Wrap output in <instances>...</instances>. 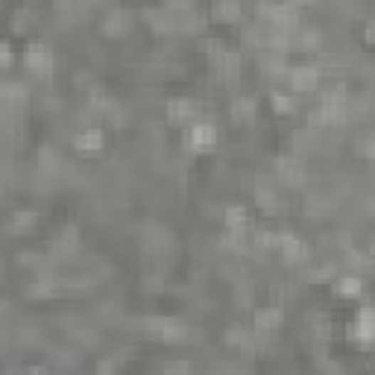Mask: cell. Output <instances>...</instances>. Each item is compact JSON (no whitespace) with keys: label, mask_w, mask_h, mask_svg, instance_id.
Masks as SVG:
<instances>
[{"label":"cell","mask_w":375,"mask_h":375,"mask_svg":"<svg viewBox=\"0 0 375 375\" xmlns=\"http://www.w3.org/2000/svg\"><path fill=\"white\" fill-rule=\"evenodd\" d=\"M319 115H322V120H326V127H329V123H332V127L346 123V117H349V94L340 85L326 91L322 100H319Z\"/></svg>","instance_id":"obj_1"},{"label":"cell","mask_w":375,"mask_h":375,"mask_svg":"<svg viewBox=\"0 0 375 375\" xmlns=\"http://www.w3.org/2000/svg\"><path fill=\"white\" fill-rule=\"evenodd\" d=\"M346 337L358 343V346H369L375 343V305H361L352 317V322H349V332Z\"/></svg>","instance_id":"obj_2"},{"label":"cell","mask_w":375,"mask_h":375,"mask_svg":"<svg viewBox=\"0 0 375 375\" xmlns=\"http://www.w3.org/2000/svg\"><path fill=\"white\" fill-rule=\"evenodd\" d=\"M220 141V132L211 120H196L191 123V130L185 132V147L191 153H211Z\"/></svg>","instance_id":"obj_3"},{"label":"cell","mask_w":375,"mask_h":375,"mask_svg":"<svg viewBox=\"0 0 375 375\" xmlns=\"http://www.w3.org/2000/svg\"><path fill=\"white\" fill-rule=\"evenodd\" d=\"M23 68H27L33 77H50V70H53V53H50V47L41 41H33L23 50Z\"/></svg>","instance_id":"obj_4"},{"label":"cell","mask_w":375,"mask_h":375,"mask_svg":"<svg viewBox=\"0 0 375 375\" xmlns=\"http://www.w3.org/2000/svg\"><path fill=\"white\" fill-rule=\"evenodd\" d=\"M287 83H290V91H296V94H311L319 85V68H314V65L290 68L287 70Z\"/></svg>","instance_id":"obj_5"},{"label":"cell","mask_w":375,"mask_h":375,"mask_svg":"<svg viewBox=\"0 0 375 375\" xmlns=\"http://www.w3.org/2000/svg\"><path fill=\"white\" fill-rule=\"evenodd\" d=\"M282 319H285V311L279 305H264L255 311V334L258 337H273L279 329H282Z\"/></svg>","instance_id":"obj_6"},{"label":"cell","mask_w":375,"mask_h":375,"mask_svg":"<svg viewBox=\"0 0 375 375\" xmlns=\"http://www.w3.org/2000/svg\"><path fill=\"white\" fill-rule=\"evenodd\" d=\"M279 249L287 264H302L308 258V243L293 232H279Z\"/></svg>","instance_id":"obj_7"},{"label":"cell","mask_w":375,"mask_h":375,"mask_svg":"<svg viewBox=\"0 0 375 375\" xmlns=\"http://www.w3.org/2000/svg\"><path fill=\"white\" fill-rule=\"evenodd\" d=\"M164 112L170 123H196V103L191 97H170Z\"/></svg>","instance_id":"obj_8"},{"label":"cell","mask_w":375,"mask_h":375,"mask_svg":"<svg viewBox=\"0 0 375 375\" xmlns=\"http://www.w3.org/2000/svg\"><path fill=\"white\" fill-rule=\"evenodd\" d=\"M103 130H97V127H88V130H83L77 138H73V147H77V153L80 156H94V153H100L103 149Z\"/></svg>","instance_id":"obj_9"},{"label":"cell","mask_w":375,"mask_h":375,"mask_svg":"<svg viewBox=\"0 0 375 375\" xmlns=\"http://www.w3.org/2000/svg\"><path fill=\"white\" fill-rule=\"evenodd\" d=\"M241 53L238 50H226L220 59H217V70H220V77H223V83L226 85H235L238 80H241Z\"/></svg>","instance_id":"obj_10"},{"label":"cell","mask_w":375,"mask_h":375,"mask_svg":"<svg viewBox=\"0 0 375 375\" xmlns=\"http://www.w3.org/2000/svg\"><path fill=\"white\" fill-rule=\"evenodd\" d=\"M223 223H226V232L246 235V229H249V214H246L243 206H226V211H223Z\"/></svg>","instance_id":"obj_11"},{"label":"cell","mask_w":375,"mask_h":375,"mask_svg":"<svg viewBox=\"0 0 375 375\" xmlns=\"http://www.w3.org/2000/svg\"><path fill=\"white\" fill-rule=\"evenodd\" d=\"M130 21H132V15H130L127 9H109L106 18H103V33H106V36H120V33H127Z\"/></svg>","instance_id":"obj_12"},{"label":"cell","mask_w":375,"mask_h":375,"mask_svg":"<svg viewBox=\"0 0 375 375\" xmlns=\"http://www.w3.org/2000/svg\"><path fill=\"white\" fill-rule=\"evenodd\" d=\"M332 290H334V296H340V299H358L361 290H364V282H361L358 276H337V279L332 282Z\"/></svg>","instance_id":"obj_13"},{"label":"cell","mask_w":375,"mask_h":375,"mask_svg":"<svg viewBox=\"0 0 375 375\" xmlns=\"http://www.w3.org/2000/svg\"><path fill=\"white\" fill-rule=\"evenodd\" d=\"M279 179L287 185H302L305 179V167L296 159H279Z\"/></svg>","instance_id":"obj_14"},{"label":"cell","mask_w":375,"mask_h":375,"mask_svg":"<svg viewBox=\"0 0 375 375\" xmlns=\"http://www.w3.org/2000/svg\"><path fill=\"white\" fill-rule=\"evenodd\" d=\"M255 340H258V334L253 329H243V326H232L226 332V343L235 346V349H246V352L255 346Z\"/></svg>","instance_id":"obj_15"},{"label":"cell","mask_w":375,"mask_h":375,"mask_svg":"<svg viewBox=\"0 0 375 375\" xmlns=\"http://www.w3.org/2000/svg\"><path fill=\"white\" fill-rule=\"evenodd\" d=\"M255 199H258V206H261L267 214H276V211H279V206H282L279 191L273 188V185H267V182H261V188L255 191Z\"/></svg>","instance_id":"obj_16"},{"label":"cell","mask_w":375,"mask_h":375,"mask_svg":"<svg viewBox=\"0 0 375 375\" xmlns=\"http://www.w3.org/2000/svg\"><path fill=\"white\" fill-rule=\"evenodd\" d=\"M232 115L238 123H246V120H253L255 117V97H249V94H241L232 100Z\"/></svg>","instance_id":"obj_17"},{"label":"cell","mask_w":375,"mask_h":375,"mask_svg":"<svg viewBox=\"0 0 375 375\" xmlns=\"http://www.w3.org/2000/svg\"><path fill=\"white\" fill-rule=\"evenodd\" d=\"M0 94H4V106L9 109V106H15V103H23V100H27V94H30V88L23 85V83L6 80L4 88H0Z\"/></svg>","instance_id":"obj_18"},{"label":"cell","mask_w":375,"mask_h":375,"mask_svg":"<svg viewBox=\"0 0 375 375\" xmlns=\"http://www.w3.org/2000/svg\"><path fill=\"white\" fill-rule=\"evenodd\" d=\"M270 103H273V112L282 115V117H287V115L296 112V97L293 94H285V91H273L270 94Z\"/></svg>","instance_id":"obj_19"},{"label":"cell","mask_w":375,"mask_h":375,"mask_svg":"<svg viewBox=\"0 0 375 375\" xmlns=\"http://www.w3.org/2000/svg\"><path fill=\"white\" fill-rule=\"evenodd\" d=\"M38 164H41V170H56V167H59V156H56V149H53V147H41V153H38Z\"/></svg>","instance_id":"obj_20"},{"label":"cell","mask_w":375,"mask_h":375,"mask_svg":"<svg viewBox=\"0 0 375 375\" xmlns=\"http://www.w3.org/2000/svg\"><path fill=\"white\" fill-rule=\"evenodd\" d=\"M241 12H243L241 4H217V6H214V15H217V18H226V21H238Z\"/></svg>","instance_id":"obj_21"},{"label":"cell","mask_w":375,"mask_h":375,"mask_svg":"<svg viewBox=\"0 0 375 375\" xmlns=\"http://www.w3.org/2000/svg\"><path fill=\"white\" fill-rule=\"evenodd\" d=\"M337 276H334V267H319V270H314V273H308V282H314V285H322V282H334Z\"/></svg>","instance_id":"obj_22"},{"label":"cell","mask_w":375,"mask_h":375,"mask_svg":"<svg viewBox=\"0 0 375 375\" xmlns=\"http://www.w3.org/2000/svg\"><path fill=\"white\" fill-rule=\"evenodd\" d=\"M33 220H36V211H33V208H23V211H18V214L12 217V229H27Z\"/></svg>","instance_id":"obj_23"},{"label":"cell","mask_w":375,"mask_h":375,"mask_svg":"<svg viewBox=\"0 0 375 375\" xmlns=\"http://www.w3.org/2000/svg\"><path fill=\"white\" fill-rule=\"evenodd\" d=\"M164 375H194V366L188 361H173V364H167Z\"/></svg>","instance_id":"obj_24"},{"label":"cell","mask_w":375,"mask_h":375,"mask_svg":"<svg viewBox=\"0 0 375 375\" xmlns=\"http://www.w3.org/2000/svg\"><path fill=\"white\" fill-rule=\"evenodd\" d=\"M361 153H364L366 159H375V138H364V144H361Z\"/></svg>","instance_id":"obj_25"},{"label":"cell","mask_w":375,"mask_h":375,"mask_svg":"<svg viewBox=\"0 0 375 375\" xmlns=\"http://www.w3.org/2000/svg\"><path fill=\"white\" fill-rule=\"evenodd\" d=\"M115 361H100V366H97V375H115Z\"/></svg>","instance_id":"obj_26"},{"label":"cell","mask_w":375,"mask_h":375,"mask_svg":"<svg viewBox=\"0 0 375 375\" xmlns=\"http://www.w3.org/2000/svg\"><path fill=\"white\" fill-rule=\"evenodd\" d=\"M0 53H4V68H9L12 65V44L4 41V44H0Z\"/></svg>","instance_id":"obj_27"},{"label":"cell","mask_w":375,"mask_h":375,"mask_svg":"<svg viewBox=\"0 0 375 375\" xmlns=\"http://www.w3.org/2000/svg\"><path fill=\"white\" fill-rule=\"evenodd\" d=\"M366 41H369V44H375V18L366 23Z\"/></svg>","instance_id":"obj_28"},{"label":"cell","mask_w":375,"mask_h":375,"mask_svg":"<svg viewBox=\"0 0 375 375\" xmlns=\"http://www.w3.org/2000/svg\"><path fill=\"white\" fill-rule=\"evenodd\" d=\"M21 375H47V369L44 366H30V369H23Z\"/></svg>","instance_id":"obj_29"}]
</instances>
